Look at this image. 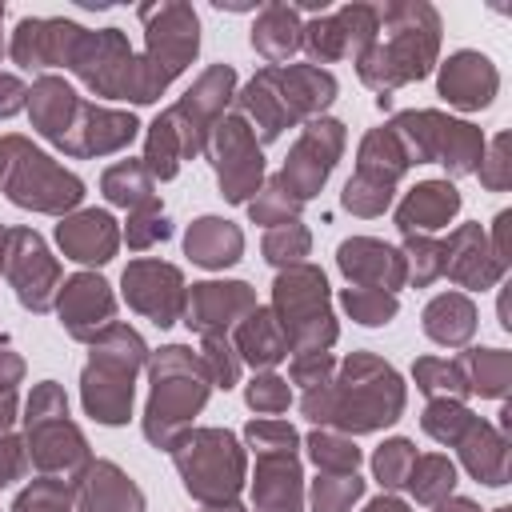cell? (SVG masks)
<instances>
[{"mask_svg": "<svg viewBox=\"0 0 512 512\" xmlns=\"http://www.w3.org/2000/svg\"><path fill=\"white\" fill-rule=\"evenodd\" d=\"M168 232H172L168 220H164V216L156 212V204H152V208H140L136 220L128 224V244H132V248H148L152 240H164Z\"/></svg>", "mask_w": 512, "mask_h": 512, "instance_id": "7dc6e473", "label": "cell"}, {"mask_svg": "<svg viewBox=\"0 0 512 512\" xmlns=\"http://www.w3.org/2000/svg\"><path fill=\"white\" fill-rule=\"evenodd\" d=\"M176 464L184 472V484L196 500L212 504V512H232L236 508V488L244 476V456L232 440V432H192L176 448Z\"/></svg>", "mask_w": 512, "mask_h": 512, "instance_id": "8992f818", "label": "cell"}, {"mask_svg": "<svg viewBox=\"0 0 512 512\" xmlns=\"http://www.w3.org/2000/svg\"><path fill=\"white\" fill-rule=\"evenodd\" d=\"M460 208V192L448 184V180H428V184H416L400 212H396V224L400 232H432V228H444Z\"/></svg>", "mask_w": 512, "mask_h": 512, "instance_id": "d4e9b609", "label": "cell"}, {"mask_svg": "<svg viewBox=\"0 0 512 512\" xmlns=\"http://www.w3.org/2000/svg\"><path fill=\"white\" fill-rule=\"evenodd\" d=\"M180 272L172 264H156V260H136L128 264L124 272V292H128V304L148 312L160 328L172 324L180 316V304H184V292H180Z\"/></svg>", "mask_w": 512, "mask_h": 512, "instance_id": "9a60e30c", "label": "cell"}, {"mask_svg": "<svg viewBox=\"0 0 512 512\" xmlns=\"http://www.w3.org/2000/svg\"><path fill=\"white\" fill-rule=\"evenodd\" d=\"M440 44V20L428 4H392L384 8V40L360 52V76L380 92V104H388V92L404 80L428 76Z\"/></svg>", "mask_w": 512, "mask_h": 512, "instance_id": "7a4b0ae2", "label": "cell"}, {"mask_svg": "<svg viewBox=\"0 0 512 512\" xmlns=\"http://www.w3.org/2000/svg\"><path fill=\"white\" fill-rule=\"evenodd\" d=\"M340 148H344V128L336 120H312L308 124V132L292 148V156L284 164V176H280V184L292 192V200H308L324 184Z\"/></svg>", "mask_w": 512, "mask_h": 512, "instance_id": "7c38bea8", "label": "cell"}, {"mask_svg": "<svg viewBox=\"0 0 512 512\" xmlns=\"http://www.w3.org/2000/svg\"><path fill=\"white\" fill-rule=\"evenodd\" d=\"M16 380H20V360H16V356H8V352H0V392L8 396Z\"/></svg>", "mask_w": 512, "mask_h": 512, "instance_id": "db71d44e", "label": "cell"}, {"mask_svg": "<svg viewBox=\"0 0 512 512\" xmlns=\"http://www.w3.org/2000/svg\"><path fill=\"white\" fill-rule=\"evenodd\" d=\"M208 396V368L200 356H192L188 348H164L152 364V404H148V420L144 432L152 444L172 448L176 444V428H184V420L192 412H200Z\"/></svg>", "mask_w": 512, "mask_h": 512, "instance_id": "3957f363", "label": "cell"}, {"mask_svg": "<svg viewBox=\"0 0 512 512\" xmlns=\"http://www.w3.org/2000/svg\"><path fill=\"white\" fill-rule=\"evenodd\" d=\"M24 84L16 80V76H0V116H12V112H20L24 108Z\"/></svg>", "mask_w": 512, "mask_h": 512, "instance_id": "816d5d0a", "label": "cell"}, {"mask_svg": "<svg viewBox=\"0 0 512 512\" xmlns=\"http://www.w3.org/2000/svg\"><path fill=\"white\" fill-rule=\"evenodd\" d=\"M496 512H512V508H496Z\"/></svg>", "mask_w": 512, "mask_h": 512, "instance_id": "6f0895ef", "label": "cell"}, {"mask_svg": "<svg viewBox=\"0 0 512 512\" xmlns=\"http://www.w3.org/2000/svg\"><path fill=\"white\" fill-rule=\"evenodd\" d=\"M444 276H452L464 288H480V292L504 276V264L492 256L480 224H464L444 240Z\"/></svg>", "mask_w": 512, "mask_h": 512, "instance_id": "e0dca14e", "label": "cell"}, {"mask_svg": "<svg viewBox=\"0 0 512 512\" xmlns=\"http://www.w3.org/2000/svg\"><path fill=\"white\" fill-rule=\"evenodd\" d=\"M256 308V296L248 284H196L188 296V328L204 336H220L216 328H228L232 316H248Z\"/></svg>", "mask_w": 512, "mask_h": 512, "instance_id": "44dd1931", "label": "cell"}, {"mask_svg": "<svg viewBox=\"0 0 512 512\" xmlns=\"http://www.w3.org/2000/svg\"><path fill=\"white\" fill-rule=\"evenodd\" d=\"M256 512H300L296 448H264L256 464Z\"/></svg>", "mask_w": 512, "mask_h": 512, "instance_id": "7402d4cb", "label": "cell"}, {"mask_svg": "<svg viewBox=\"0 0 512 512\" xmlns=\"http://www.w3.org/2000/svg\"><path fill=\"white\" fill-rule=\"evenodd\" d=\"M188 256L196 260V264H204V268H224V264H232L236 256H240V232L228 224V220H216V216H204V220H196L192 224V232H188Z\"/></svg>", "mask_w": 512, "mask_h": 512, "instance_id": "d6a6232c", "label": "cell"}, {"mask_svg": "<svg viewBox=\"0 0 512 512\" xmlns=\"http://www.w3.org/2000/svg\"><path fill=\"white\" fill-rule=\"evenodd\" d=\"M404 484L412 488V496H416L420 504H440V500H448V492H452V484H456V468H452L448 456L428 452V456H416V460H412V472H408Z\"/></svg>", "mask_w": 512, "mask_h": 512, "instance_id": "d590c367", "label": "cell"}, {"mask_svg": "<svg viewBox=\"0 0 512 512\" xmlns=\"http://www.w3.org/2000/svg\"><path fill=\"white\" fill-rule=\"evenodd\" d=\"M68 484L64 480H36L20 500H16V512H68Z\"/></svg>", "mask_w": 512, "mask_h": 512, "instance_id": "ee69618b", "label": "cell"}, {"mask_svg": "<svg viewBox=\"0 0 512 512\" xmlns=\"http://www.w3.org/2000/svg\"><path fill=\"white\" fill-rule=\"evenodd\" d=\"M132 136H136V120H132L128 112H108V108L84 104L68 152H76V156H88V152H116V148H124Z\"/></svg>", "mask_w": 512, "mask_h": 512, "instance_id": "f1b7e54d", "label": "cell"}, {"mask_svg": "<svg viewBox=\"0 0 512 512\" xmlns=\"http://www.w3.org/2000/svg\"><path fill=\"white\" fill-rule=\"evenodd\" d=\"M476 328V308L468 296L460 292H444L428 304L424 312V332L436 340V344H448V348H460Z\"/></svg>", "mask_w": 512, "mask_h": 512, "instance_id": "4dcf8cb0", "label": "cell"}, {"mask_svg": "<svg viewBox=\"0 0 512 512\" xmlns=\"http://www.w3.org/2000/svg\"><path fill=\"white\" fill-rule=\"evenodd\" d=\"M252 44L264 52V60H284V56H292L296 52V44H300V24H296V12L288 8V4H272V8H264V16H260V24H256V32H252Z\"/></svg>", "mask_w": 512, "mask_h": 512, "instance_id": "e575fe53", "label": "cell"}, {"mask_svg": "<svg viewBox=\"0 0 512 512\" xmlns=\"http://www.w3.org/2000/svg\"><path fill=\"white\" fill-rule=\"evenodd\" d=\"M4 256H8L4 268H8V280L16 284L20 304L32 308V312H44V308L52 304L56 276H60V268H56V260L48 256L44 240H40L36 232L20 228V232L8 236V252H4Z\"/></svg>", "mask_w": 512, "mask_h": 512, "instance_id": "4fadbf2b", "label": "cell"}, {"mask_svg": "<svg viewBox=\"0 0 512 512\" xmlns=\"http://www.w3.org/2000/svg\"><path fill=\"white\" fill-rule=\"evenodd\" d=\"M340 268L348 272V280H356V288H380V292H396L408 276L404 256L380 240H344Z\"/></svg>", "mask_w": 512, "mask_h": 512, "instance_id": "ac0fdd59", "label": "cell"}, {"mask_svg": "<svg viewBox=\"0 0 512 512\" xmlns=\"http://www.w3.org/2000/svg\"><path fill=\"white\" fill-rule=\"evenodd\" d=\"M272 72V84L280 92V100L288 104L292 116H304V112H316L324 108L332 96H336V80L312 64H292V68H268Z\"/></svg>", "mask_w": 512, "mask_h": 512, "instance_id": "83f0119b", "label": "cell"}, {"mask_svg": "<svg viewBox=\"0 0 512 512\" xmlns=\"http://www.w3.org/2000/svg\"><path fill=\"white\" fill-rule=\"evenodd\" d=\"M264 252H268L272 264H292V260H300L308 252V232L300 224H280V228L268 232Z\"/></svg>", "mask_w": 512, "mask_h": 512, "instance_id": "f6af8a7d", "label": "cell"}, {"mask_svg": "<svg viewBox=\"0 0 512 512\" xmlns=\"http://www.w3.org/2000/svg\"><path fill=\"white\" fill-rule=\"evenodd\" d=\"M276 320L300 352H324L336 340V324L328 312V284L316 268H292L276 280Z\"/></svg>", "mask_w": 512, "mask_h": 512, "instance_id": "52a82bcc", "label": "cell"}, {"mask_svg": "<svg viewBox=\"0 0 512 512\" xmlns=\"http://www.w3.org/2000/svg\"><path fill=\"white\" fill-rule=\"evenodd\" d=\"M480 180L488 188H508V136H496L492 140L488 160H480Z\"/></svg>", "mask_w": 512, "mask_h": 512, "instance_id": "681fc988", "label": "cell"}, {"mask_svg": "<svg viewBox=\"0 0 512 512\" xmlns=\"http://www.w3.org/2000/svg\"><path fill=\"white\" fill-rule=\"evenodd\" d=\"M464 388L480 392V396H504L508 380H512V356L504 348H472L456 360Z\"/></svg>", "mask_w": 512, "mask_h": 512, "instance_id": "836d02e7", "label": "cell"}, {"mask_svg": "<svg viewBox=\"0 0 512 512\" xmlns=\"http://www.w3.org/2000/svg\"><path fill=\"white\" fill-rule=\"evenodd\" d=\"M416 384H420L432 400H456V396L468 392V388H464V376H460V368H456V360L448 364V360H436V356H428V360L416 364Z\"/></svg>", "mask_w": 512, "mask_h": 512, "instance_id": "f35d334b", "label": "cell"}, {"mask_svg": "<svg viewBox=\"0 0 512 512\" xmlns=\"http://www.w3.org/2000/svg\"><path fill=\"white\" fill-rule=\"evenodd\" d=\"M28 96H32L28 108H32L36 128H40L48 140H56L60 148H68V144H72V132H76V124H80V112H84V104L76 100V92H72L64 80L44 76V80L32 84Z\"/></svg>", "mask_w": 512, "mask_h": 512, "instance_id": "cb8c5ba5", "label": "cell"}, {"mask_svg": "<svg viewBox=\"0 0 512 512\" xmlns=\"http://www.w3.org/2000/svg\"><path fill=\"white\" fill-rule=\"evenodd\" d=\"M468 472L484 484H508V436L484 420H472V428L456 440Z\"/></svg>", "mask_w": 512, "mask_h": 512, "instance_id": "4316f807", "label": "cell"}, {"mask_svg": "<svg viewBox=\"0 0 512 512\" xmlns=\"http://www.w3.org/2000/svg\"><path fill=\"white\" fill-rule=\"evenodd\" d=\"M300 32H304L300 40L308 44V52L320 56V60L364 52L372 44V36H376V8H364V4L340 8L336 16H324V20H316V24L300 28Z\"/></svg>", "mask_w": 512, "mask_h": 512, "instance_id": "2e32d148", "label": "cell"}, {"mask_svg": "<svg viewBox=\"0 0 512 512\" xmlns=\"http://www.w3.org/2000/svg\"><path fill=\"white\" fill-rule=\"evenodd\" d=\"M20 468H24V456H20V444H16L12 436H4V440H0V484H8V480H16V476H20Z\"/></svg>", "mask_w": 512, "mask_h": 512, "instance_id": "f907efd6", "label": "cell"}, {"mask_svg": "<svg viewBox=\"0 0 512 512\" xmlns=\"http://www.w3.org/2000/svg\"><path fill=\"white\" fill-rule=\"evenodd\" d=\"M144 364V344L132 328L108 324L92 344V364L84 368V404L100 424H124L132 408V376Z\"/></svg>", "mask_w": 512, "mask_h": 512, "instance_id": "277c9868", "label": "cell"}, {"mask_svg": "<svg viewBox=\"0 0 512 512\" xmlns=\"http://www.w3.org/2000/svg\"><path fill=\"white\" fill-rule=\"evenodd\" d=\"M84 512H144V496L116 464H92L80 488Z\"/></svg>", "mask_w": 512, "mask_h": 512, "instance_id": "f546056e", "label": "cell"}, {"mask_svg": "<svg viewBox=\"0 0 512 512\" xmlns=\"http://www.w3.org/2000/svg\"><path fill=\"white\" fill-rule=\"evenodd\" d=\"M364 512H408V504H400V500H392V496H380V500H372Z\"/></svg>", "mask_w": 512, "mask_h": 512, "instance_id": "11a10c76", "label": "cell"}, {"mask_svg": "<svg viewBox=\"0 0 512 512\" xmlns=\"http://www.w3.org/2000/svg\"><path fill=\"white\" fill-rule=\"evenodd\" d=\"M472 412L460 404V400H432L428 412H424V428L440 440V444H456L468 428H472Z\"/></svg>", "mask_w": 512, "mask_h": 512, "instance_id": "ab89813d", "label": "cell"}, {"mask_svg": "<svg viewBox=\"0 0 512 512\" xmlns=\"http://www.w3.org/2000/svg\"><path fill=\"white\" fill-rule=\"evenodd\" d=\"M12 156L8 160V200L20 208H40V212H64L84 196V184L56 168L44 152L28 148L24 140L12 136Z\"/></svg>", "mask_w": 512, "mask_h": 512, "instance_id": "9c48e42d", "label": "cell"}, {"mask_svg": "<svg viewBox=\"0 0 512 512\" xmlns=\"http://www.w3.org/2000/svg\"><path fill=\"white\" fill-rule=\"evenodd\" d=\"M344 308L360 324H388L396 316V296L392 292H380V288H348L344 292Z\"/></svg>", "mask_w": 512, "mask_h": 512, "instance_id": "60d3db41", "label": "cell"}, {"mask_svg": "<svg viewBox=\"0 0 512 512\" xmlns=\"http://www.w3.org/2000/svg\"><path fill=\"white\" fill-rule=\"evenodd\" d=\"M148 20V52L136 60V96L132 100H156L176 72L196 56L200 44V24L196 12L184 4H156L140 12Z\"/></svg>", "mask_w": 512, "mask_h": 512, "instance_id": "5b68a950", "label": "cell"}, {"mask_svg": "<svg viewBox=\"0 0 512 512\" xmlns=\"http://www.w3.org/2000/svg\"><path fill=\"white\" fill-rule=\"evenodd\" d=\"M412 460H416V448L408 440H388L372 456V468H376V476H380L384 488H400L408 480V472H412Z\"/></svg>", "mask_w": 512, "mask_h": 512, "instance_id": "b9f144b4", "label": "cell"}, {"mask_svg": "<svg viewBox=\"0 0 512 512\" xmlns=\"http://www.w3.org/2000/svg\"><path fill=\"white\" fill-rule=\"evenodd\" d=\"M0 16H4V4H0Z\"/></svg>", "mask_w": 512, "mask_h": 512, "instance_id": "680465c9", "label": "cell"}, {"mask_svg": "<svg viewBox=\"0 0 512 512\" xmlns=\"http://www.w3.org/2000/svg\"><path fill=\"white\" fill-rule=\"evenodd\" d=\"M404 164H408V152H404V144L396 140V132L388 128H380V132H372L368 140H364V148H360V172H356V180H348V188H344V208H352V212H360V216H376L384 204H388V196H392V184H396V176L404 172Z\"/></svg>", "mask_w": 512, "mask_h": 512, "instance_id": "8fae6325", "label": "cell"}, {"mask_svg": "<svg viewBox=\"0 0 512 512\" xmlns=\"http://www.w3.org/2000/svg\"><path fill=\"white\" fill-rule=\"evenodd\" d=\"M80 28L64 24V20H20L16 40H12V56L24 68H44V64H68L72 48H76Z\"/></svg>", "mask_w": 512, "mask_h": 512, "instance_id": "603a6c76", "label": "cell"}, {"mask_svg": "<svg viewBox=\"0 0 512 512\" xmlns=\"http://www.w3.org/2000/svg\"><path fill=\"white\" fill-rule=\"evenodd\" d=\"M396 140L404 144L408 160L424 164V160H440L448 164L456 176L476 172V160L484 156V136L464 124V120H448L440 112H404L392 124Z\"/></svg>", "mask_w": 512, "mask_h": 512, "instance_id": "ba28073f", "label": "cell"}, {"mask_svg": "<svg viewBox=\"0 0 512 512\" xmlns=\"http://www.w3.org/2000/svg\"><path fill=\"white\" fill-rule=\"evenodd\" d=\"M248 404L256 412H284L288 408V384L280 376H260L248 388Z\"/></svg>", "mask_w": 512, "mask_h": 512, "instance_id": "bcb514c9", "label": "cell"}, {"mask_svg": "<svg viewBox=\"0 0 512 512\" xmlns=\"http://www.w3.org/2000/svg\"><path fill=\"white\" fill-rule=\"evenodd\" d=\"M0 240H4V232H0Z\"/></svg>", "mask_w": 512, "mask_h": 512, "instance_id": "91938a15", "label": "cell"}, {"mask_svg": "<svg viewBox=\"0 0 512 512\" xmlns=\"http://www.w3.org/2000/svg\"><path fill=\"white\" fill-rule=\"evenodd\" d=\"M360 492H364V480L356 472H328L316 480L312 504H316V512H348Z\"/></svg>", "mask_w": 512, "mask_h": 512, "instance_id": "74e56055", "label": "cell"}, {"mask_svg": "<svg viewBox=\"0 0 512 512\" xmlns=\"http://www.w3.org/2000/svg\"><path fill=\"white\" fill-rule=\"evenodd\" d=\"M404 408L400 376L376 356H352L336 384H320L304 396V412L320 424H336L348 432H372L392 424Z\"/></svg>", "mask_w": 512, "mask_h": 512, "instance_id": "6da1fadb", "label": "cell"}, {"mask_svg": "<svg viewBox=\"0 0 512 512\" xmlns=\"http://www.w3.org/2000/svg\"><path fill=\"white\" fill-rule=\"evenodd\" d=\"M408 248L416 256V284H428V280L444 276V244H432V240L416 236Z\"/></svg>", "mask_w": 512, "mask_h": 512, "instance_id": "c3c4849f", "label": "cell"}, {"mask_svg": "<svg viewBox=\"0 0 512 512\" xmlns=\"http://www.w3.org/2000/svg\"><path fill=\"white\" fill-rule=\"evenodd\" d=\"M104 192L112 204H128V208H152V176L144 164L136 160H124L116 168L104 172Z\"/></svg>", "mask_w": 512, "mask_h": 512, "instance_id": "8d00e7d4", "label": "cell"}, {"mask_svg": "<svg viewBox=\"0 0 512 512\" xmlns=\"http://www.w3.org/2000/svg\"><path fill=\"white\" fill-rule=\"evenodd\" d=\"M436 512H480L472 500H440V508Z\"/></svg>", "mask_w": 512, "mask_h": 512, "instance_id": "9f6ffc18", "label": "cell"}, {"mask_svg": "<svg viewBox=\"0 0 512 512\" xmlns=\"http://www.w3.org/2000/svg\"><path fill=\"white\" fill-rule=\"evenodd\" d=\"M508 224H512V212H500L496 216V248H492V256L508 268Z\"/></svg>", "mask_w": 512, "mask_h": 512, "instance_id": "f5cc1de1", "label": "cell"}, {"mask_svg": "<svg viewBox=\"0 0 512 512\" xmlns=\"http://www.w3.org/2000/svg\"><path fill=\"white\" fill-rule=\"evenodd\" d=\"M236 344H240V356L268 368L276 364L280 356H288V336L280 328V320L264 308H252L248 320H240V332H236Z\"/></svg>", "mask_w": 512, "mask_h": 512, "instance_id": "1f68e13d", "label": "cell"}, {"mask_svg": "<svg viewBox=\"0 0 512 512\" xmlns=\"http://www.w3.org/2000/svg\"><path fill=\"white\" fill-rule=\"evenodd\" d=\"M212 156H216V176H220L224 196L248 200V192L260 184V148H256V136L248 132V124L236 116L216 124Z\"/></svg>", "mask_w": 512, "mask_h": 512, "instance_id": "5bb4252c", "label": "cell"}, {"mask_svg": "<svg viewBox=\"0 0 512 512\" xmlns=\"http://www.w3.org/2000/svg\"><path fill=\"white\" fill-rule=\"evenodd\" d=\"M312 460H316L320 468H328V472H356L360 452H356V444L344 440V436L316 432V436H312Z\"/></svg>", "mask_w": 512, "mask_h": 512, "instance_id": "7bdbcfd3", "label": "cell"}, {"mask_svg": "<svg viewBox=\"0 0 512 512\" xmlns=\"http://www.w3.org/2000/svg\"><path fill=\"white\" fill-rule=\"evenodd\" d=\"M60 316L76 340H96V328L112 324V296L108 284L96 276H72L60 292Z\"/></svg>", "mask_w": 512, "mask_h": 512, "instance_id": "ffe728a7", "label": "cell"}, {"mask_svg": "<svg viewBox=\"0 0 512 512\" xmlns=\"http://www.w3.org/2000/svg\"><path fill=\"white\" fill-rule=\"evenodd\" d=\"M496 84H500V76H496L492 60L480 56V52H456L440 68V96L448 104H456V108H484V104H492Z\"/></svg>", "mask_w": 512, "mask_h": 512, "instance_id": "d6986e66", "label": "cell"}, {"mask_svg": "<svg viewBox=\"0 0 512 512\" xmlns=\"http://www.w3.org/2000/svg\"><path fill=\"white\" fill-rule=\"evenodd\" d=\"M28 444H32V448H28L32 460H36L40 468H60V472H68V468H76V464L88 460L84 440H80V432L68 424L64 396H60V388H56L52 380H44V384L32 392V400H28Z\"/></svg>", "mask_w": 512, "mask_h": 512, "instance_id": "30bf717a", "label": "cell"}, {"mask_svg": "<svg viewBox=\"0 0 512 512\" xmlns=\"http://www.w3.org/2000/svg\"><path fill=\"white\" fill-rule=\"evenodd\" d=\"M56 236H60V248L84 264H104L116 252V224L108 212H80V216L64 220L56 228Z\"/></svg>", "mask_w": 512, "mask_h": 512, "instance_id": "484cf974", "label": "cell"}]
</instances>
